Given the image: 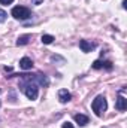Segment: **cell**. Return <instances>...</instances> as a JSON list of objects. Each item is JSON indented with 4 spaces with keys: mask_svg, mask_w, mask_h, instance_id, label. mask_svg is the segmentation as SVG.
I'll list each match as a JSON object with an SVG mask.
<instances>
[{
    "mask_svg": "<svg viewBox=\"0 0 127 128\" xmlns=\"http://www.w3.org/2000/svg\"><path fill=\"white\" fill-rule=\"evenodd\" d=\"M20 67H21L23 70H30V68L33 67V61L29 58V57H24V58L20 60Z\"/></svg>",
    "mask_w": 127,
    "mask_h": 128,
    "instance_id": "obj_7",
    "label": "cell"
},
{
    "mask_svg": "<svg viewBox=\"0 0 127 128\" xmlns=\"http://www.w3.org/2000/svg\"><path fill=\"white\" fill-rule=\"evenodd\" d=\"M91 109L96 113V116H102L106 112V109H108V101H106L105 96L96 97L94 100H93V103H91Z\"/></svg>",
    "mask_w": 127,
    "mask_h": 128,
    "instance_id": "obj_1",
    "label": "cell"
},
{
    "mask_svg": "<svg viewBox=\"0 0 127 128\" xmlns=\"http://www.w3.org/2000/svg\"><path fill=\"white\" fill-rule=\"evenodd\" d=\"M14 3V0H0V4H11Z\"/></svg>",
    "mask_w": 127,
    "mask_h": 128,
    "instance_id": "obj_13",
    "label": "cell"
},
{
    "mask_svg": "<svg viewBox=\"0 0 127 128\" xmlns=\"http://www.w3.org/2000/svg\"><path fill=\"white\" fill-rule=\"evenodd\" d=\"M42 3H43V0H32V4H36V6H39Z\"/></svg>",
    "mask_w": 127,
    "mask_h": 128,
    "instance_id": "obj_14",
    "label": "cell"
},
{
    "mask_svg": "<svg viewBox=\"0 0 127 128\" xmlns=\"http://www.w3.org/2000/svg\"><path fill=\"white\" fill-rule=\"evenodd\" d=\"M11 14H12V16H14L15 20H29V18L32 16L30 9L26 8V6H15Z\"/></svg>",
    "mask_w": 127,
    "mask_h": 128,
    "instance_id": "obj_2",
    "label": "cell"
},
{
    "mask_svg": "<svg viewBox=\"0 0 127 128\" xmlns=\"http://www.w3.org/2000/svg\"><path fill=\"white\" fill-rule=\"evenodd\" d=\"M40 40H42V43H43V45H51L55 39H54V36H51V34H43Z\"/></svg>",
    "mask_w": 127,
    "mask_h": 128,
    "instance_id": "obj_11",
    "label": "cell"
},
{
    "mask_svg": "<svg viewBox=\"0 0 127 128\" xmlns=\"http://www.w3.org/2000/svg\"><path fill=\"white\" fill-rule=\"evenodd\" d=\"M29 78H30V80H32V82H34L37 86H43V88H46V86L49 85V79H48L45 74L37 73V74H30Z\"/></svg>",
    "mask_w": 127,
    "mask_h": 128,
    "instance_id": "obj_3",
    "label": "cell"
},
{
    "mask_svg": "<svg viewBox=\"0 0 127 128\" xmlns=\"http://www.w3.org/2000/svg\"><path fill=\"white\" fill-rule=\"evenodd\" d=\"M106 68V70H111L112 68V63L111 61H100V60H96L94 63H93V68L96 70H99V68Z\"/></svg>",
    "mask_w": 127,
    "mask_h": 128,
    "instance_id": "obj_5",
    "label": "cell"
},
{
    "mask_svg": "<svg viewBox=\"0 0 127 128\" xmlns=\"http://www.w3.org/2000/svg\"><path fill=\"white\" fill-rule=\"evenodd\" d=\"M61 128H73V125H72L70 122H64V124H63V127H61Z\"/></svg>",
    "mask_w": 127,
    "mask_h": 128,
    "instance_id": "obj_15",
    "label": "cell"
},
{
    "mask_svg": "<svg viewBox=\"0 0 127 128\" xmlns=\"http://www.w3.org/2000/svg\"><path fill=\"white\" fill-rule=\"evenodd\" d=\"M117 109H118L120 112H124L127 109V100L124 97L118 96V98H117Z\"/></svg>",
    "mask_w": 127,
    "mask_h": 128,
    "instance_id": "obj_9",
    "label": "cell"
},
{
    "mask_svg": "<svg viewBox=\"0 0 127 128\" xmlns=\"http://www.w3.org/2000/svg\"><path fill=\"white\" fill-rule=\"evenodd\" d=\"M30 40H32V34H23V36H20V37L17 39V45H18V46H24V45H27Z\"/></svg>",
    "mask_w": 127,
    "mask_h": 128,
    "instance_id": "obj_8",
    "label": "cell"
},
{
    "mask_svg": "<svg viewBox=\"0 0 127 128\" xmlns=\"http://www.w3.org/2000/svg\"><path fill=\"white\" fill-rule=\"evenodd\" d=\"M79 48H81L82 52H91L96 48V43L88 42V40H79Z\"/></svg>",
    "mask_w": 127,
    "mask_h": 128,
    "instance_id": "obj_4",
    "label": "cell"
},
{
    "mask_svg": "<svg viewBox=\"0 0 127 128\" xmlns=\"http://www.w3.org/2000/svg\"><path fill=\"white\" fill-rule=\"evenodd\" d=\"M6 18H8V14H6L3 9H0V22H3Z\"/></svg>",
    "mask_w": 127,
    "mask_h": 128,
    "instance_id": "obj_12",
    "label": "cell"
},
{
    "mask_svg": "<svg viewBox=\"0 0 127 128\" xmlns=\"http://www.w3.org/2000/svg\"><path fill=\"white\" fill-rule=\"evenodd\" d=\"M70 98H72V94L67 90H60L58 91V100H60V103H69Z\"/></svg>",
    "mask_w": 127,
    "mask_h": 128,
    "instance_id": "obj_6",
    "label": "cell"
},
{
    "mask_svg": "<svg viewBox=\"0 0 127 128\" xmlns=\"http://www.w3.org/2000/svg\"><path fill=\"white\" fill-rule=\"evenodd\" d=\"M75 121H76V124H79L81 127H85V125L88 124V116L78 113V115H75Z\"/></svg>",
    "mask_w": 127,
    "mask_h": 128,
    "instance_id": "obj_10",
    "label": "cell"
}]
</instances>
